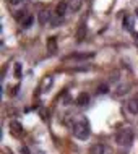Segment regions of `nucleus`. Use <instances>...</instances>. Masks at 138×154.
Segmentation results:
<instances>
[{
    "label": "nucleus",
    "mask_w": 138,
    "mask_h": 154,
    "mask_svg": "<svg viewBox=\"0 0 138 154\" xmlns=\"http://www.w3.org/2000/svg\"><path fill=\"white\" fill-rule=\"evenodd\" d=\"M72 133L78 140H88L91 135V127H89V122L86 117H78L73 120L72 123Z\"/></svg>",
    "instance_id": "1"
},
{
    "label": "nucleus",
    "mask_w": 138,
    "mask_h": 154,
    "mask_svg": "<svg viewBox=\"0 0 138 154\" xmlns=\"http://www.w3.org/2000/svg\"><path fill=\"white\" fill-rule=\"evenodd\" d=\"M133 130L132 128H122L116 133V143L119 146H130L133 143Z\"/></svg>",
    "instance_id": "2"
},
{
    "label": "nucleus",
    "mask_w": 138,
    "mask_h": 154,
    "mask_svg": "<svg viewBox=\"0 0 138 154\" xmlns=\"http://www.w3.org/2000/svg\"><path fill=\"white\" fill-rule=\"evenodd\" d=\"M94 57V52H75L68 57H65V60H75V62H81V60H89Z\"/></svg>",
    "instance_id": "3"
},
{
    "label": "nucleus",
    "mask_w": 138,
    "mask_h": 154,
    "mask_svg": "<svg viewBox=\"0 0 138 154\" xmlns=\"http://www.w3.org/2000/svg\"><path fill=\"white\" fill-rule=\"evenodd\" d=\"M89 102H91V97H89L88 93L78 94V97H76V105H80V107H86V105H89Z\"/></svg>",
    "instance_id": "4"
},
{
    "label": "nucleus",
    "mask_w": 138,
    "mask_h": 154,
    "mask_svg": "<svg viewBox=\"0 0 138 154\" xmlns=\"http://www.w3.org/2000/svg\"><path fill=\"white\" fill-rule=\"evenodd\" d=\"M125 107H127V110H128L130 114H133V115L138 114V96L128 99V102H127V105H125Z\"/></svg>",
    "instance_id": "5"
},
{
    "label": "nucleus",
    "mask_w": 138,
    "mask_h": 154,
    "mask_svg": "<svg viewBox=\"0 0 138 154\" xmlns=\"http://www.w3.org/2000/svg\"><path fill=\"white\" fill-rule=\"evenodd\" d=\"M67 8H68V3H67V2H64V0H62V2H58L57 3V8H55V15H58V16L64 18Z\"/></svg>",
    "instance_id": "6"
},
{
    "label": "nucleus",
    "mask_w": 138,
    "mask_h": 154,
    "mask_svg": "<svg viewBox=\"0 0 138 154\" xmlns=\"http://www.w3.org/2000/svg\"><path fill=\"white\" fill-rule=\"evenodd\" d=\"M106 153V146L101 143H96L89 148V154H104Z\"/></svg>",
    "instance_id": "7"
},
{
    "label": "nucleus",
    "mask_w": 138,
    "mask_h": 154,
    "mask_svg": "<svg viewBox=\"0 0 138 154\" xmlns=\"http://www.w3.org/2000/svg\"><path fill=\"white\" fill-rule=\"evenodd\" d=\"M67 3H68V8L72 11H78L83 5V0H67Z\"/></svg>",
    "instance_id": "8"
},
{
    "label": "nucleus",
    "mask_w": 138,
    "mask_h": 154,
    "mask_svg": "<svg viewBox=\"0 0 138 154\" xmlns=\"http://www.w3.org/2000/svg\"><path fill=\"white\" fill-rule=\"evenodd\" d=\"M85 37H86V25L83 23V25H80V26H78V29H76V41L81 42Z\"/></svg>",
    "instance_id": "9"
},
{
    "label": "nucleus",
    "mask_w": 138,
    "mask_h": 154,
    "mask_svg": "<svg viewBox=\"0 0 138 154\" xmlns=\"http://www.w3.org/2000/svg\"><path fill=\"white\" fill-rule=\"evenodd\" d=\"M10 128L13 130L15 135H21V133H23V125L20 123V122H16V120H11L10 122Z\"/></svg>",
    "instance_id": "10"
},
{
    "label": "nucleus",
    "mask_w": 138,
    "mask_h": 154,
    "mask_svg": "<svg viewBox=\"0 0 138 154\" xmlns=\"http://www.w3.org/2000/svg\"><path fill=\"white\" fill-rule=\"evenodd\" d=\"M127 91H128V84H120V86H117V88H116V91H114V96H116V97H122V96L127 94Z\"/></svg>",
    "instance_id": "11"
},
{
    "label": "nucleus",
    "mask_w": 138,
    "mask_h": 154,
    "mask_svg": "<svg viewBox=\"0 0 138 154\" xmlns=\"http://www.w3.org/2000/svg\"><path fill=\"white\" fill-rule=\"evenodd\" d=\"M62 23H64V18L62 16H58V15H52V16H50V21H49V25L52 26V28H58L62 25Z\"/></svg>",
    "instance_id": "12"
},
{
    "label": "nucleus",
    "mask_w": 138,
    "mask_h": 154,
    "mask_svg": "<svg viewBox=\"0 0 138 154\" xmlns=\"http://www.w3.org/2000/svg\"><path fill=\"white\" fill-rule=\"evenodd\" d=\"M50 16H52V15H50L47 10L41 11V13H39V23H41V25H47V23L50 21Z\"/></svg>",
    "instance_id": "13"
},
{
    "label": "nucleus",
    "mask_w": 138,
    "mask_h": 154,
    "mask_svg": "<svg viewBox=\"0 0 138 154\" xmlns=\"http://www.w3.org/2000/svg\"><path fill=\"white\" fill-rule=\"evenodd\" d=\"M124 29L125 31H133V18L125 15L124 16Z\"/></svg>",
    "instance_id": "14"
},
{
    "label": "nucleus",
    "mask_w": 138,
    "mask_h": 154,
    "mask_svg": "<svg viewBox=\"0 0 138 154\" xmlns=\"http://www.w3.org/2000/svg\"><path fill=\"white\" fill-rule=\"evenodd\" d=\"M47 49H49L50 54L57 52V41H55V37H49V41H47Z\"/></svg>",
    "instance_id": "15"
},
{
    "label": "nucleus",
    "mask_w": 138,
    "mask_h": 154,
    "mask_svg": "<svg viewBox=\"0 0 138 154\" xmlns=\"http://www.w3.org/2000/svg\"><path fill=\"white\" fill-rule=\"evenodd\" d=\"M33 23H34V18L31 16V15H28V16L21 21V25H23V28H31V25H33Z\"/></svg>",
    "instance_id": "16"
},
{
    "label": "nucleus",
    "mask_w": 138,
    "mask_h": 154,
    "mask_svg": "<svg viewBox=\"0 0 138 154\" xmlns=\"http://www.w3.org/2000/svg\"><path fill=\"white\" fill-rule=\"evenodd\" d=\"M96 93L98 94H107L109 93V86L106 84V83H104V84H99V86H98V89H96Z\"/></svg>",
    "instance_id": "17"
},
{
    "label": "nucleus",
    "mask_w": 138,
    "mask_h": 154,
    "mask_svg": "<svg viewBox=\"0 0 138 154\" xmlns=\"http://www.w3.org/2000/svg\"><path fill=\"white\" fill-rule=\"evenodd\" d=\"M52 76H46V80H44V83H42V91H46L49 86H52Z\"/></svg>",
    "instance_id": "18"
},
{
    "label": "nucleus",
    "mask_w": 138,
    "mask_h": 154,
    "mask_svg": "<svg viewBox=\"0 0 138 154\" xmlns=\"http://www.w3.org/2000/svg\"><path fill=\"white\" fill-rule=\"evenodd\" d=\"M15 76H16V78L21 76V65H20V64L15 65Z\"/></svg>",
    "instance_id": "19"
},
{
    "label": "nucleus",
    "mask_w": 138,
    "mask_h": 154,
    "mask_svg": "<svg viewBox=\"0 0 138 154\" xmlns=\"http://www.w3.org/2000/svg\"><path fill=\"white\" fill-rule=\"evenodd\" d=\"M23 0H10V3L11 5H18V3H21Z\"/></svg>",
    "instance_id": "20"
},
{
    "label": "nucleus",
    "mask_w": 138,
    "mask_h": 154,
    "mask_svg": "<svg viewBox=\"0 0 138 154\" xmlns=\"http://www.w3.org/2000/svg\"><path fill=\"white\" fill-rule=\"evenodd\" d=\"M135 13H136V16H138V8H136V10H135Z\"/></svg>",
    "instance_id": "21"
},
{
    "label": "nucleus",
    "mask_w": 138,
    "mask_h": 154,
    "mask_svg": "<svg viewBox=\"0 0 138 154\" xmlns=\"http://www.w3.org/2000/svg\"><path fill=\"white\" fill-rule=\"evenodd\" d=\"M120 154H125V153H120Z\"/></svg>",
    "instance_id": "22"
}]
</instances>
